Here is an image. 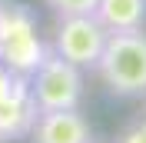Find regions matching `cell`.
<instances>
[{
	"label": "cell",
	"mask_w": 146,
	"mask_h": 143,
	"mask_svg": "<svg viewBox=\"0 0 146 143\" xmlns=\"http://www.w3.org/2000/svg\"><path fill=\"white\" fill-rule=\"evenodd\" d=\"M93 70L113 97H143L146 93V30L110 33Z\"/></svg>",
	"instance_id": "1"
},
{
	"label": "cell",
	"mask_w": 146,
	"mask_h": 143,
	"mask_svg": "<svg viewBox=\"0 0 146 143\" xmlns=\"http://www.w3.org/2000/svg\"><path fill=\"white\" fill-rule=\"evenodd\" d=\"M50 53V47L36 33V17L23 3H0V63L13 73H30Z\"/></svg>",
	"instance_id": "2"
},
{
	"label": "cell",
	"mask_w": 146,
	"mask_h": 143,
	"mask_svg": "<svg viewBox=\"0 0 146 143\" xmlns=\"http://www.w3.org/2000/svg\"><path fill=\"white\" fill-rule=\"evenodd\" d=\"M106 37L110 30L96 20V13H70V17H56L50 50L80 70H93L106 47Z\"/></svg>",
	"instance_id": "3"
},
{
	"label": "cell",
	"mask_w": 146,
	"mask_h": 143,
	"mask_svg": "<svg viewBox=\"0 0 146 143\" xmlns=\"http://www.w3.org/2000/svg\"><path fill=\"white\" fill-rule=\"evenodd\" d=\"M30 93L40 110H73L83 100V70L50 50L30 73Z\"/></svg>",
	"instance_id": "4"
},
{
	"label": "cell",
	"mask_w": 146,
	"mask_h": 143,
	"mask_svg": "<svg viewBox=\"0 0 146 143\" xmlns=\"http://www.w3.org/2000/svg\"><path fill=\"white\" fill-rule=\"evenodd\" d=\"M36 116H40V107L30 93V77L20 73L13 90L0 100V143H13V140L30 136Z\"/></svg>",
	"instance_id": "5"
},
{
	"label": "cell",
	"mask_w": 146,
	"mask_h": 143,
	"mask_svg": "<svg viewBox=\"0 0 146 143\" xmlns=\"http://www.w3.org/2000/svg\"><path fill=\"white\" fill-rule=\"evenodd\" d=\"M33 143H93L90 120L80 113V107L73 110H40L33 130H30Z\"/></svg>",
	"instance_id": "6"
},
{
	"label": "cell",
	"mask_w": 146,
	"mask_h": 143,
	"mask_svg": "<svg viewBox=\"0 0 146 143\" xmlns=\"http://www.w3.org/2000/svg\"><path fill=\"white\" fill-rule=\"evenodd\" d=\"M93 13L110 33L146 27V0H100Z\"/></svg>",
	"instance_id": "7"
},
{
	"label": "cell",
	"mask_w": 146,
	"mask_h": 143,
	"mask_svg": "<svg viewBox=\"0 0 146 143\" xmlns=\"http://www.w3.org/2000/svg\"><path fill=\"white\" fill-rule=\"evenodd\" d=\"M100 0H46V7L56 17H70V13H93Z\"/></svg>",
	"instance_id": "8"
},
{
	"label": "cell",
	"mask_w": 146,
	"mask_h": 143,
	"mask_svg": "<svg viewBox=\"0 0 146 143\" xmlns=\"http://www.w3.org/2000/svg\"><path fill=\"white\" fill-rule=\"evenodd\" d=\"M116 143H146V113L139 116L133 126H126V130L116 136Z\"/></svg>",
	"instance_id": "9"
},
{
	"label": "cell",
	"mask_w": 146,
	"mask_h": 143,
	"mask_svg": "<svg viewBox=\"0 0 146 143\" xmlns=\"http://www.w3.org/2000/svg\"><path fill=\"white\" fill-rule=\"evenodd\" d=\"M17 77H20V73H13L10 67H3V63H0V100L7 97L10 90H13V83H17Z\"/></svg>",
	"instance_id": "10"
},
{
	"label": "cell",
	"mask_w": 146,
	"mask_h": 143,
	"mask_svg": "<svg viewBox=\"0 0 146 143\" xmlns=\"http://www.w3.org/2000/svg\"><path fill=\"white\" fill-rule=\"evenodd\" d=\"M0 3H3V0H0Z\"/></svg>",
	"instance_id": "11"
}]
</instances>
